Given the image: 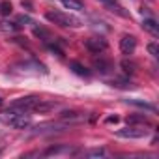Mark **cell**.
<instances>
[{"instance_id":"obj_2","label":"cell","mask_w":159,"mask_h":159,"mask_svg":"<svg viewBox=\"0 0 159 159\" xmlns=\"http://www.w3.org/2000/svg\"><path fill=\"white\" fill-rule=\"evenodd\" d=\"M45 19L52 25H58V26H64V28H79L83 26V21L71 15V13H64V11H56V10H49L45 13Z\"/></svg>"},{"instance_id":"obj_5","label":"cell","mask_w":159,"mask_h":159,"mask_svg":"<svg viewBox=\"0 0 159 159\" xmlns=\"http://www.w3.org/2000/svg\"><path fill=\"white\" fill-rule=\"evenodd\" d=\"M39 101H41V98H39V96H25V98L15 99V101L11 103V107L21 109V111H26V112H32Z\"/></svg>"},{"instance_id":"obj_20","label":"cell","mask_w":159,"mask_h":159,"mask_svg":"<svg viewBox=\"0 0 159 159\" xmlns=\"http://www.w3.org/2000/svg\"><path fill=\"white\" fill-rule=\"evenodd\" d=\"M105 122H107V124H112V122L116 124V122H118V116H109V118H107Z\"/></svg>"},{"instance_id":"obj_8","label":"cell","mask_w":159,"mask_h":159,"mask_svg":"<svg viewBox=\"0 0 159 159\" xmlns=\"http://www.w3.org/2000/svg\"><path fill=\"white\" fill-rule=\"evenodd\" d=\"M99 2H101L109 11H112V13H116V15H120V17H129V13L125 11V8H124L122 4H118L116 0H99Z\"/></svg>"},{"instance_id":"obj_16","label":"cell","mask_w":159,"mask_h":159,"mask_svg":"<svg viewBox=\"0 0 159 159\" xmlns=\"http://www.w3.org/2000/svg\"><path fill=\"white\" fill-rule=\"evenodd\" d=\"M11 10H13V8H11V2H8V0L0 4V13H2V15H10Z\"/></svg>"},{"instance_id":"obj_7","label":"cell","mask_w":159,"mask_h":159,"mask_svg":"<svg viewBox=\"0 0 159 159\" xmlns=\"http://www.w3.org/2000/svg\"><path fill=\"white\" fill-rule=\"evenodd\" d=\"M137 49V38L135 36H124L120 39V51L124 54H133Z\"/></svg>"},{"instance_id":"obj_6","label":"cell","mask_w":159,"mask_h":159,"mask_svg":"<svg viewBox=\"0 0 159 159\" xmlns=\"http://www.w3.org/2000/svg\"><path fill=\"white\" fill-rule=\"evenodd\" d=\"M60 120L66 122V124H79V122L86 120V114L79 112V111H62L60 112Z\"/></svg>"},{"instance_id":"obj_10","label":"cell","mask_w":159,"mask_h":159,"mask_svg":"<svg viewBox=\"0 0 159 159\" xmlns=\"http://www.w3.org/2000/svg\"><path fill=\"white\" fill-rule=\"evenodd\" d=\"M142 28H144L146 32H150L152 36H159V25H157L155 19H152V17H148V19L142 21Z\"/></svg>"},{"instance_id":"obj_19","label":"cell","mask_w":159,"mask_h":159,"mask_svg":"<svg viewBox=\"0 0 159 159\" xmlns=\"http://www.w3.org/2000/svg\"><path fill=\"white\" fill-rule=\"evenodd\" d=\"M111 84L112 86H122V88H129L131 86V83H122V81H112Z\"/></svg>"},{"instance_id":"obj_13","label":"cell","mask_w":159,"mask_h":159,"mask_svg":"<svg viewBox=\"0 0 159 159\" xmlns=\"http://www.w3.org/2000/svg\"><path fill=\"white\" fill-rule=\"evenodd\" d=\"M120 67L124 69V73L125 75H135V71H137V64L133 62V60H122V64H120Z\"/></svg>"},{"instance_id":"obj_12","label":"cell","mask_w":159,"mask_h":159,"mask_svg":"<svg viewBox=\"0 0 159 159\" xmlns=\"http://www.w3.org/2000/svg\"><path fill=\"white\" fill-rule=\"evenodd\" d=\"M58 2L66 10H75V11H83L84 10V4L81 2V0H58Z\"/></svg>"},{"instance_id":"obj_1","label":"cell","mask_w":159,"mask_h":159,"mask_svg":"<svg viewBox=\"0 0 159 159\" xmlns=\"http://www.w3.org/2000/svg\"><path fill=\"white\" fill-rule=\"evenodd\" d=\"M0 122L13 127V129H26V127L32 125L30 114H26V111L15 109V107H11V111H2L0 112Z\"/></svg>"},{"instance_id":"obj_4","label":"cell","mask_w":159,"mask_h":159,"mask_svg":"<svg viewBox=\"0 0 159 159\" xmlns=\"http://www.w3.org/2000/svg\"><path fill=\"white\" fill-rule=\"evenodd\" d=\"M84 47H86L90 52L99 54V52H105V51H107L109 43H107V39H105L103 36H90V38L84 39Z\"/></svg>"},{"instance_id":"obj_17","label":"cell","mask_w":159,"mask_h":159,"mask_svg":"<svg viewBox=\"0 0 159 159\" xmlns=\"http://www.w3.org/2000/svg\"><path fill=\"white\" fill-rule=\"evenodd\" d=\"M86 155H88V157H103V155H105V150H103V148L90 150V152H86Z\"/></svg>"},{"instance_id":"obj_18","label":"cell","mask_w":159,"mask_h":159,"mask_svg":"<svg viewBox=\"0 0 159 159\" xmlns=\"http://www.w3.org/2000/svg\"><path fill=\"white\" fill-rule=\"evenodd\" d=\"M148 52L155 58V56L159 54V47H157V43H148Z\"/></svg>"},{"instance_id":"obj_15","label":"cell","mask_w":159,"mask_h":159,"mask_svg":"<svg viewBox=\"0 0 159 159\" xmlns=\"http://www.w3.org/2000/svg\"><path fill=\"white\" fill-rule=\"evenodd\" d=\"M127 103H131V105H137V107H142V109H146V111H150V112H155V107L153 105H150V103H146V101H140V99H125Z\"/></svg>"},{"instance_id":"obj_3","label":"cell","mask_w":159,"mask_h":159,"mask_svg":"<svg viewBox=\"0 0 159 159\" xmlns=\"http://www.w3.org/2000/svg\"><path fill=\"white\" fill-rule=\"evenodd\" d=\"M116 137H120V139H144V137H148V129H144V125L140 127V125H127V127H122V129H118L116 133H114Z\"/></svg>"},{"instance_id":"obj_14","label":"cell","mask_w":159,"mask_h":159,"mask_svg":"<svg viewBox=\"0 0 159 159\" xmlns=\"http://www.w3.org/2000/svg\"><path fill=\"white\" fill-rule=\"evenodd\" d=\"M127 124H140V125H150V120L144 116V114H131L127 116Z\"/></svg>"},{"instance_id":"obj_21","label":"cell","mask_w":159,"mask_h":159,"mask_svg":"<svg viewBox=\"0 0 159 159\" xmlns=\"http://www.w3.org/2000/svg\"><path fill=\"white\" fill-rule=\"evenodd\" d=\"M0 103H2V99H0Z\"/></svg>"},{"instance_id":"obj_11","label":"cell","mask_w":159,"mask_h":159,"mask_svg":"<svg viewBox=\"0 0 159 159\" xmlns=\"http://www.w3.org/2000/svg\"><path fill=\"white\" fill-rule=\"evenodd\" d=\"M94 67L99 71V73H103V75H107V73H111L112 71V64L109 62V60H103V58H96L94 60Z\"/></svg>"},{"instance_id":"obj_9","label":"cell","mask_w":159,"mask_h":159,"mask_svg":"<svg viewBox=\"0 0 159 159\" xmlns=\"http://www.w3.org/2000/svg\"><path fill=\"white\" fill-rule=\"evenodd\" d=\"M69 69H71L75 75H79V77H90V75H92L90 69H86L81 62H69Z\"/></svg>"}]
</instances>
